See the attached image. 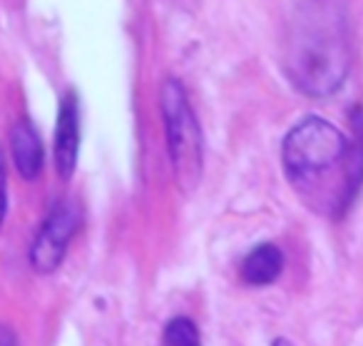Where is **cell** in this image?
<instances>
[{
	"instance_id": "cell-1",
	"label": "cell",
	"mask_w": 363,
	"mask_h": 346,
	"mask_svg": "<svg viewBox=\"0 0 363 346\" xmlns=\"http://www.w3.org/2000/svg\"><path fill=\"white\" fill-rule=\"evenodd\" d=\"M286 75L311 97H326L348 75L346 31L331 0H303L286 45Z\"/></svg>"
},
{
	"instance_id": "cell-2",
	"label": "cell",
	"mask_w": 363,
	"mask_h": 346,
	"mask_svg": "<svg viewBox=\"0 0 363 346\" xmlns=\"http://www.w3.org/2000/svg\"><path fill=\"white\" fill-rule=\"evenodd\" d=\"M346 137L321 117H306L286 135L281 145V160L289 180L298 190H311L328 172L348 160Z\"/></svg>"
},
{
	"instance_id": "cell-3",
	"label": "cell",
	"mask_w": 363,
	"mask_h": 346,
	"mask_svg": "<svg viewBox=\"0 0 363 346\" xmlns=\"http://www.w3.org/2000/svg\"><path fill=\"white\" fill-rule=\"evenodd\" d=\"M162 112H164L167 145H169L177 185L182 192H192L202 177V132L187 100V92L174 77L162 85Z\"/></svg>"
},
{
	"instance_id": "cell-4",
	"label": "cell",
	"mask_w": 363,
	"mask_h": 346,
	"mask_svg": "<svg viewBox=\"0 0 363 346\" xmlns=\"http://www.w3.org/2000/svg\"><path fill=\"white\" fill-rule=\"evenodd\" d=\"M80 227V207L70 200L57 202L38 229L30 247V266L38 274H52L65 259L67 244Z\"/></svg>"
},
{
	"instance_id": "cell-5",
	"label": "cell",
	"mask_w": 363,
	"mask_h": 346,
	"mask_svg": "<svg viewBox=\"0 0 363 346\" xmlns=\"http://www.w3.org/2000/svg\"><path fill=\"white\" fill-rule=\"evenodd\" d=\"M77 150H80V112H77L75 92H67L60 102L55 125V167L62 180H70L75 172Z\"/></svg>"
},
{
	"instance_id": "cell-6",
	"label": "cell",
	"mask_w": 363,
	"mask_h": 346,
	"mask_svg": "<svg viewBox=\"0 0 363 346\" xmlns=\"http://www.w3.org/2000/svg\"><path fill=\"white\" fill-rule=\"evenodd\" d=\"M11 150H13V162H16L18 172L26 180H35L43 170V142L38 130L33 127L30 120H21L11 132Z\"/></svg>"
},
{
	"instance_id": "cell-7",
	"label": "cell",
	"mask_w": 363,
	"mask_h": 346,
	"mask_svg": "<svg viewBox=\"0 0 363 346\" xmlns=\"http://www.w3.org/2000/svg\"><path fill=\"white\" fill-rule=\"evenodd\" d=\"M284 269V254L277 244H259L242 264V279L252 286H264L279 279Z\"/></svg>"
},
{
	"instance_id": "cell-8",
	"label": "cell",
	"mask_w": 363,
	"mask_h": 346,
	"mask_svg": "<svg viewBox=\"0 0 363 346\" xmlns=\"http://www.w3.org/2000/svg\"><path fill=\"white\" fill-rule=\"evenodd\" d=\"M162 346H202L199 341V329L194 321L184 319V316H177L169 324L164 326V339Z\"/></svg>"
},
{
	"instance_id": "cell-9",
	"label": "cell",
	"mask_w": 363,
	"mask_h": 346,
	"mask_svg": "<svg viewBox=\"0 0 363 346\" xmlns=\"http://www.w3.org/2000/svg\"><path fill=\"white\" fill-rule=\"evenodd\" d=\"M8 212V182H6V170H3V162H0V227L6 220Z\"/></svg>"
},
{
	"instance_id": "cell-10",
	"label": "cell",
	"mask_w": 363,
	"mask_h": 346,
	"mask_svg": "<svg viewBox=\"0 0 363 346\" xmlns=\"http://www.w3.org/2000/svg\"><path fill=\"white\" fill-rule=\"evenodd\" d=\"M274 346H294L291 341H286V339H277L274 341Z\"/></svg>"
}]
</instances>
